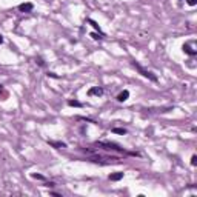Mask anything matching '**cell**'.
Returning a JSON list of instances; mask_svg holds the SVG:
<instances>
[{
    "instance_id": "14",
    "label": "cell",
    "mask_w": 197,
    "mask_h": 197,
    "mask_svg": "<svg viewBox=\"0 0 197 197\" xmlns=\"http://www.w3.org/2000/svg\"><path fill=\"white\" fill-rule=\"evenodd\" d=\"M46 76H48V77H51V79H60V76H57L56 72H48Z\"/></svg>"
},
{
    "instance_id": "13",
    "label": "cell",
    "mask_w": 197,
    "mask_h": 197,
    "mask_svg": "<svg viewBox=\"0 0 197 197\" xmlns=\"http://www.w3.org/2000/svg\"><path fill=\"white\" fill-rule=\"evenodd\" d=\"M91 37H92L94 40H99V39L103 37V36H100V34H97V32H91Z\"/></svg>"
},
{
    "instance_id": "8",
    "label": "cell",
    "mask_w": 197,
    "mask_h": 197,
    "mask_svg": "<svg viewBox=\"0 0 197 197\" xmlns=\"http://www.w3.org/2000/svg\"><path fill=\"white\" fill-rule=\"evenodd\" d=\"M128 97H130V91H128V90H123V91H122L119 96H117V100H119V102H125V100H128Z\"/></svg>"
},
{
    "instance_id": "11",
    "label": "cell",
    "mask_w": 197,
    "mask_h": 197,
    "mask_svg": "<svg viewBox=\"0 0 197 197\" xmlns=\"http://www.w3.org/2000/svg\"><path fill=\"white\" fill-rule=\"evenodd\" d=\"M114 134H122V135H125L128 131L125 130V128H112V130H111Z\"/></svg>"
},
{
    "instance_id": "20",
    "label": "cell",
    "mask_w": 197,
    "mask_h": 197,
    "mask_svg": "<svg viewBox=\"0 0 197 197\" xmlns=\"http://www.w3.org/2000/svg\"><path fill=\"white\" fill-rule=\"evenodd\" d=\"M2 92H3V86H2V85H0V94H2Z\"/></svg>"
},
{
    "instance_id": "18",
    "label": "cell",
    "mask_w": 197,
    "mask_h": 197,
    "mask_svg": "<svg viewBox=\"0 0 197 197\" xmlns=\"http://www.w3.org/2000/svg\"><path fill=\"white\" fill-rule=\"evenodd\" d=\"M49 194H51V196H56V197H62V194H59V193H54V191H51Z\"/></svg>"
},
{
    "instance_id": "7",
    "label": "cell",
    "mask_w": 197,
    "mask_h": 197,
    "mask_svg": "<svg viewBox=\"0 0 197 197\" xmlns=\"http://www.w3.org/2000/svg\"><path fill=\"white\" fill-rule=\"evenodd\" d=\"M48 143H49L51 146H54V148H57V149H63V148H66V143H65V142H54V140H48Z\"/></svg>"
},
{
    "instance_id": "4",
    "label": "cell",
    "mask_w": 197,
    "mask_h": 197,
    "mask_svg": "<svg viewBox=\"0 0 197 197\" xmlns=\"http://www.w3.org/2000/svg\"><path fill=\"white\" fill-rule=\"evenodd\" d=\"M102 94H103V88L102 86H92V88H90L88 90V96H97V97H100Z\"/></svg>"
},
{
    "instance_id": "1",
    "label": "cell",
    "mask_w": 197,
    "mask_h": 197,
    "mask_svg": "<svg viewBox=\"0 0 197 197\" xmlns=\"http://www.w3.org/2000/svg\"><path fill=\"white\" fill-rule=\"evenodd\" d=\"M96 146H100V148H103V149H108V151H111V149H114V151H119V153H123V154H130V155H139V154H135V153H128L125 151L123 148H122L120 145L117 143H112V142H97Z\"/></svg>"
},
{
    "instance_id": "3",
    "label": "cell",
    "mask_w": 197,
    "mask_h": 197,
    "mask_svg": "<svg viewBox=\"0 0 197 197\" xmlns=\"http://www.w3.org/2000/svg\"><path fill=\"white\" fill-rule=\"evenodd\" d=\"M182 49L185 54H188V56L194 57L197 54V48H196V40H189V42H186L185 45L182 46Z\"/></svg>"
},
{
    "instance_id": "12",
    "label": "cell",
    "mask_w": 197,
    "mask_h": 197,
    "mask_svg": "<svg viewBox=\"0 0 197 197\" xmlns=\"http://www.w3.org/2000/svg\"><path fill=\"white\" fill-rule=\"evenodd\" d=\"M31 177L32 179H37V180H45V177L42 174H31Z\"/></svg>"
},
{
    "instance_id": "15",
    "label": "cell",
    "mask_w": 197,
    "mask_h": 197,
    "mask_svg": "<svg viewBox=\"0 0 197 197\" xmlns=\"http://www.w3.org/2000/svg\"><path fill=\"white\" fill-rule=\"evenodd\" d=\"M191 165H193V166L197 165V155H193V157H191Z\"/></svg>"
},
{
    "instance_id": "19",
    "label": "cell",
    "mask_w": 197,
    "mask_h": 197,
    "mask_svg": "<svg viewBox=\"0 0 197 197\" xmlns=\"http://www.w3.org/2000/svg\"><path fill=\"white\" fill-rule=\"evenodd\" d=\"M0 43H3V36L0 34Z\"/></svg>"
},
{
    "instance_id": "9",
    "label": "cell",
    "mask_w": 197,
    "mask_h": 197,
    "mask_svg": "<svg viewBox=\"0 0 197 197\" xmlns=\"http://www.w3.org/2000/svg\"><path fill=\"white\" fill-rule=\"evenodd\" d=\"M123 179V173H114V174H110V180L111 182H117V180H122Z\"/></svg>"
},
{
    "instance_id": "16",
    "label": "cell",
    "mask_w": 197,
    "mask_h": 197,
    "mask_svg": "<svg viewBox=\"0 0 197 197\" xmlns=\"http://www.w3.org/2000/svg\"><path fill=\"white\" fill-rule=\"evenodd\" d=\"M186 3H188L189 6H196V5H197V0H186Z\"/></svg>"
},
{
    "instance_id": "2",
    "label": "cell",
    "mask_w": 197,
    "mask_h": 197,
    "mask_svg": "<svg viewBox=\"0 0 197 197\" xmlns=\"http://www.w3.org/2000/svg\"><path fill=\"white\" fill-rule=\"evenodd\" d=\"M131 65H133V66H134L135 69H137V71H139V72H140L143 77H146V79H149V80H153V82H157V76H154V74H153L151 71L145 69V68L142 66L140 63H137L135 60H133V62H131Z\"/></svg>"
},
{
    "instance_id": "6",
    "label": "cell",
    "mask_w": 197,
    "mask_h": 197,
    "mask_svg": "<svg viewBox=\"0 0 197 197\" xmlns=\"http://www.w3.org/2000/svg\"><path fill=\"white\" fill-rule=\"evenodd\" d=\"M86 22H88V23H90V25L92 26V28H94V29H96V31H97V32L100 34V36H103V37H105V32H103V31H102V28H100V25H99L97 22H94V20H92V19H88V20H86Z\"/></svg>"
},
{
    "instance_id": "17",
    "label": "cell",
    "mask_w": 197,
    "mask_h": 197,
    "mask_svg": "<svg viewBox=\"0 0 197 197\" xmlns=\"http://www.w3.org/2000/svg\"><path fill=\"white\" fill-rule=\"evenodd\" d=\"M36 62H37V63H39L40 66H45V62H43V59H40V57H39V59L36 60Z\"/></svg>"
},
{
    "instance_id": "5",
    "label": "cell",
    "mask_w": 197,
    "mask_h": 197,
    "mask_svg": "<svg viewBox=\"0 0 197 197\" xmlns=\"http://www.w3.org/2000/svg\"><path fill=\"white\" fill-rule=\"evenodd\" d=\"M34 9V5L31 2L28 3H22V5H19V11H22V12H31Z\"/></svg>"
},
{
    "instance_id": "10",
    "label": "cell",
    "mask_w": 197,
    "mask_h": 197,
    "mask_svg": "<svg viewBox=\"0 0 197 197\" xmlns=\"http://www.w3.org/2000/svg\"><path fill=\"white\" fill-rule=\"evenodd\" d=\"M68 105L74 106V108H82L83 106V103H82V102H79V100H68Z\"/></svg>"
}]
</instances>
